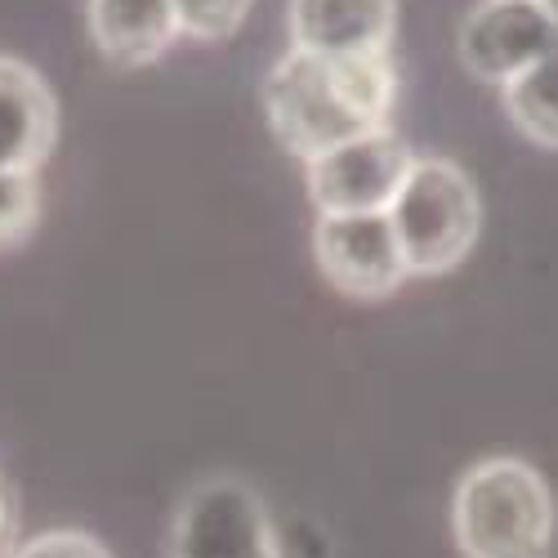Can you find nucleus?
Listing matches in <instances>:
<instances>
[{"label":"nucleus","mask_w":558,"mask_h":558,"mask_svg":"<svg viewBox=\"0 0 558 558\" xmlns=\"http://www.w3.org/2000/svg\"><path fill=\"white\" fill-rule=\"evenodd\" d=\"M0 558H14V500L0 478Z\"/></svg>","instance_id":"2eb2a0df"},{"label":"nucleus","mask_w":558,"mask_h":558,"mask_svg":"<svg viewBox=\"0 0 558 558\" xmlns=\"http://www.w3.org/2000/svg\"><path fill=\"white\" fill-rule=\"evenodd\" d=\"M85 27L99 54L121 68H148L183 36L174 0H85Z\"/></svg>","instance_id":"9d476101"},{"label":"nucleus","mask_w":558,"mask_h":558,"mask_svg":"<svg viewBox=\"0 0 558 558\" xmlns=\"http://www.w3.org/2000/svg\"><path fill=\"white\" fill-rule=\"evenodd\" d=\"M251 5L255 0H174V14H179V32L189 40L215 45L246 23Z\"/></svg>","instance_id":"ddd939ff"},{"label":"nucleus","mask_w":558,"mask_h":558,"mask_svg":"<svg viewBox=\"0 0 558 558\" xmlns=\"http://www.w3.org/2000/svg\"><path fill=\"white\" fill-rule=\"evenodd\" d=\"M393 104H398V72L389 54L322 59V54L287 50L264 81L268 130L304 166L371 130H385Z\"/></svg>","instance_id":"f257e3e1"},{"label":"nucleus","mask_w":558,"mask_h":558,"mask_svg":"<svg viewBox=\"0 0 558 558\" xmlns=\"http://www.w3.org/2000/svg\"><path fill=\"white\" fill-rule=\"evenodd\" d=\"M415 166L407 138L385 125L304 166L317 215H389Z\"/></svg>","instance_id":"20e7f679"},{"label":"nucleus","mask_w":558,"mask_h":558,"mask_svg":"<svg viewBox=\"0 0 558 558\" xmlns=\"http://www.w3.org/2000/svg\"><path fill=\"white\" fill-rule=\"evenodd\" d=\"M411 277H442L470 259L483 232L474 179L447 157H415L398 202L389 206Z\"/></svg>","instance_id":"7ed1b4c3"},{"label":"nucleus","mask_w":558,"mask_h":558,"mask_svg":"<svg viewBox=\"0 0 558 558\" xmlns=\"http://www.w3.org/2000/svg\"><path fill=\"white\" fill-rule=\"evenodd\" d=\"M14 558H117V554L99 536H89V532L54 527V532H40L27 545H19Z\"/></svg>","instance_id":"4468645a"},{"label":"nucleus","mask_w":558,"mask_h":558,"mask_svg":"<svg viewBox=\"0 0 558 558\" xmlns=\"http://www.w3.org/2000/svg\"><path fill=\"white\" fill-rule=\"evenodd\" d=\"M500 99L523 138H532L536 148L558 153V54L514 76L500 89Z\"/></svg>","instance_id":"9b49d317"},{"label":"nucleus","mask_w":558,"mask_h":558,"mask_svg":"<svg viewBox=\"0 0 558 558\" xmlns=\"http://www.w3.org/2000/svg\"><path fill=\"white\" fill-rule=\"evenodd\" d=\"M170 558H282L264 500L242 478H210L189 492L170 527Z\"/></svg>","instance_id":"39448f33"},{"label":"nucleus","mask_w":558,"mask_h":558,"mask_svg":"<svg viewBox=\"0 0 558 558\" xmlns=\"http://www.w3.org/2000/svg\"><path fill=\"white\" fill-rule=\"evenodd\" d=\"M536 5H541V10H545L554 23H558V0H536Z\"/></svg>","instance_id":"dca6fc26"},{"label":"nucleus","mask_w":558,"mask_h":558,"mask_svg":"<svg viewBox=\"0 0 558 558\" xmlns=\"http://www.w3.org/2000/svg\"><path fill=\"white\" fill-rule=\"evenodd\" d=\"M460 63L487 85H509L558 54V23L536 0H478L456 36Z\"/></svg>","instance_id":"423d86ee"},{"label":"nucleus","mask_w":558,"mask_h":558,"mask_svg":"<svg viewBox=\"0 0 558 558\" xmlns=\"http://www.w3.org/2000/svg\"><path fill=\"white\" fill-rule=\"evenodd\" d=\"M40 219V183L36 174L0 170V251L23 246Z\"/></svg>","instance_id":"f8f14e48"},{"label":"nucleus","mask_w":558,"mask_h":558,"mask_svg":"<svg viewBox=\"0 0 558 558\" xmlns=\"http://www.w3.org/2000/svg\"><path fill=\"white\" fill-rule=\"evenodd\" d=\"M59 104L23 59L0 54V170L36 174L54 153Z\"/></svg>","instance_id":"1a4fd4ad"},{"label":"nucleus","mask_w":558,"mask_h":558,"mask_svg":"<svg viewBox=\"0 0 558 558\" xmlns=\"http://www.w3.org/2000/svg\"><path fill=\"white\" fill-rule=\"evenodd\" d=\"M313 259L349 300H389L407 282V259L389 215H317Z\"/></svg>","instance_id":"0eeeda50"},{"label":"nucleus","mask_w":558,"mask_h":558,"mask_svg":"<svg viewBox=\"0 0 558 558\" xmlns=\"http://www.w3.org/2000/svg\"><path fill=\"white\" fill-rule=\"evenodd\" d=\"M291 50L322 59L389 54L398 32V0H291Z\"/></svg>","instance_id":"6e6552de"},{"label":"nucleus","mask_w":558,"mask_h":558,"mask_svg":"<svg viewBox=\"0 0 558 558\" xmlns=\"http://www.w3.org/2000/svg\"><path fill=\"white\" fill-rule=\"evenodd\" d=\"M451 536L464 558H549L554 492L545 474L519 456L478 460L456 483Z\"/></svg>","instance_id":"f03ea898"}]
</instances>
